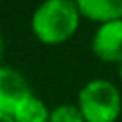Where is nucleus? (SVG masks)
Returning a JSON list of instances; mask_svg holds the SVG:
<instances>
[{
    "label": "nucleus",
    "instance_id": "nucleus-1",
    "mask_svg": "<svg viewBox=\"0 0 122 122\" xmlns=\"http://www.w3.org/2000/svg\"><path fill=\"white\" fill-rule=\"evenodd\" d=\"M80 10L74 0H44L30 17L32 34L48 46L72 38L80 25Z\"/></svg>",
    "mask_w": 122,
    "mask_h": 122
},
{
    "label": "nucleus",
    "instance_id": "nucleus-2",
    "mask_svg": "<svg viewBox=\"0 0 122 122\" xmlns=\"http://www.w3.org/2000/svg\"><path fill=\"white\" fill-rule=\"evenodd\" d=\"M76 107L86 122H116L122 114V93L114 82L93 78L78 90Z\"/></svg>",
    "mask_w": 122,
    "mask_h": 122
},
{
    "label": "nucleus",
    "instance_id": "nucleus-3",
    "mask_svg": "<svg viewBox=\"0 0 122 122\" xmlns=\"http://www.w3.org/2000/svg\"><path fill=\"white\" fill-rule=\"evenodd\" d=\"M34 92L29 80L13 67L0 65V112L13 114V111Z\"/></svg>",
    "mask_w": 122,
    "mask_h": 122
},
{
    "label": "nucleus",
    "instance_id": "nucleus-4",
    "mask_svg": "<svg viewBox=\"0 0 122 122\" xmlns=\"http://www.w3.org/2000/svg\"><path fill=\"white\" fill-rule=\"evenodd\" d=\"M92 51L105 63H122V19L97 27L92 36Z\"/></svg>",
    "mask_w": 122,
    "mask_h": 122
},
{
    "label": "nucleus",
    "instance_id": "nucleus-5",
    "mask_svg": "<svg viewBox=\"0 0 122 122\" xmlns=\"http://www.w3.org/2000/svg\"><path fill=\"white\" fill-rule=\"evenodd\" d=\"M80 15L95 21V23H109L122 19V0H74Z\"/></svg>",
    "mask_w": 122,
    "mask_h": 122
},
{
    "label": "nucleus",
    "instance_id": "nucleus-6",
    "mask_svg": "<svg viewBox=\"0 0 122 122\" xmlns=\"http://www.w3.org/2000/svg\"><path fill=\"white\" fill-rule=\"evenodd\" d=\"M50 112L51 109L36 93H32L13 111L11 116L15 122H50Z\"/></svg>",
    "mask_w": 122,
    "mask_h": 122
},
{
    "label": "nucleus",
    "instance_id": "nucleus-7",
    "mask_svg": "<svg viewBox=\"0 0 122 122\" xmlns=\"http://www.w3.org/2000/svg\"><path fill=\"white\" fill-rule=\"evenodd\" d=\"M50 122H86L76 103H61L51 109Z\"/></svg>",
    "mask_w": 122,
    "mask_h": 122
},
{
    "label": "nucleus",
    "instance_id": "nucleus-8",
    "mask_svg": "<svg viewBox=\"0 0 122 122\" xmlns=\"http://www.w3.org/2000/svg\"><path fill=\"white\" fill-rule=\"evenodd\" d=\"M0 122H15L11 114H6V112H0Z\"/></svg>",
    "mask_w": 122,
    "mask_h": 122
},
{
    "label": "nucleus",
    "instance_id": "nucleus-9",
    "mask_svg": "<svg viewBox=\"0 0 122 122\" xmlns=\"http://www.w3.org/2000/svg\"><path fill=\"white\" fill-rule=\"evenodd\" d=\"M2 53H4V40H2V34H0V61H2Z\"/></svg>",
    "mask_w": 122,
    "mask_h": 122
},
{
    "label": "nucleus",
    "instance_id": "nucleus-10",
    "mask_svg": "<svg viewBox=\"0 0 122 122\" xmlns=\"http://www.w3.org/2000/svg\"><path fill=\"white\" fill-rule=\"evenodd\" d=\"M118 76H120V82H122V63L118 65Z\"/></svg>",
    "mask_w": 122,
    "mask_h": 122
}]
</instances>
